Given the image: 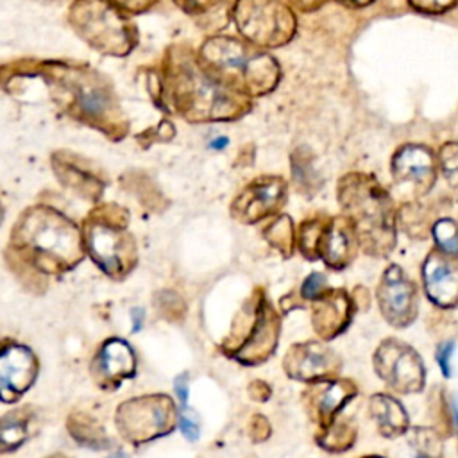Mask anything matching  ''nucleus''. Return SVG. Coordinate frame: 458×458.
Here are the masks:
<instances>
[{"label":"nucleus","instance_id":"nucleus-45","mask_svg":"<svg viewBox=\"0 0 458 458\" xmlns=\"http://www.w3.org/2000/svg\"><path fill=\"white\" fill-rule=\"evenodd\" d=\"M47 458H68V456H63V454H52V456H47Z\"/></svg>","mask_w":458,"mask_h":458},{"label":"nucleus","instance_id":"nucleus-4","mask_svg":"<svg viewBox=\"0 0 458 458\" xmlns=\"http://www.w3.org/2000/svg\"><path fill=\"white\" fill-rule=\"evenodd\" d=\"M197 59L215 81L249 98L270 93L281 79V66L270 54L231 36L206 39Z\"/></svg>","mask_w":458,"mask_h":458},{"label":"nucleus","instance_id":"nucleus-8","mask_svg":"<svg viewBox=\"0 0 458 458\" xmlns=\"http://www.w3.org/2000/svg\"><path fill=\"white\" fill-rule=\"evenodd\" d=\"M177 420L175 404L165 394L129 399L118 406L114 415L118 433L132 445H141L170 433Z\"/></svg>","mask_w":458,"mask_h":458},{"label":"nucleus","instance_id":"nucleus-37","mask_svg":"<svg viewBox=\"0 0 458 458\" xmlns=\"http://www.w3.org/2000/svg\"><path fill=\"white\" fill-rule=\"evenodd\" d=\"M268 424H267V419L261 417V415H254L252 417V422H250V435L256 442L259 440H265L268 437Z\"/></svg>","mask_w":458,"mask_h":458},{"label":"nucleus","instance_id":"nucleus-5","mask_svg":"<svg viewBox=\"0 0 458 458\" xmlns=\"http://www.w3.org/2000/svg\"><path fill=\"white\" fill-rule=\"evenodd\" d=\"M73 32L93 50L122 57L138 45V32L125 11L111 0H75L68 9Z\"/></svg>","mask_w":458,"mask_h":458},{"label":"nucleus","instance_id":"nucleus-31","mask_svg":"<svg viewBox=\"0 0 458 458\" xmlns=\"http://www.w3.org/2000/svg\"><path fill=\"white\" fill-rule=\"evenodd\" d=\"M458 0H410V5L424 14H442L453 9Z\"/></svg>","mask_w":458,"mask_h":458},{"label":"nucleus","instance_id":"nucleus-22","mask_svg":"<svg viewBox=\"0 0 458 458\" xmlns=\"http://www.w3.org/2000/svg\"><path fill=\"white\" fill-rule=\"evenodd\" d=\"M66 428L72 438L84 447L106 449L109 445V438L104 433L102 426L84 411H72L68 415Z\"/></svg>","mask_w":458,"mask_h":458},{"label":"nucleus","instance_id":"nucleus-12","mask_svg":"<svg viewBox=\"0 0 458 458\" xmlns=\"http://www.w3.org/2000/svg\"><path fill=\"white\" fill-rule=\"evenodd\" d=\"M279 335V320L270 304L261 297L256 304L254 322L242 345L233 352L234 360L243 365H258L265 361L276 349Z\"/></svg>","mask_w":458,"mask_h":458},{"label":"nucleus","instance_id":"nucleus-41","mask_svg":"<svg viewBox=\"0 0 458 458\" xmlns=\"http://www.w3.org/2000/svg\"><path fill=\"white\" fill-rule=\"evenodd\" d=\"M143 315H145V311L141 310V308H134L132 311H131V317H132V331L136 333V331H140V327H141V320H143Z\"/></svg>","mask_w":458,"mask_h":458},{"label":"nucleus","instance_id":"nucleus-33","mask_svg":"<svg viewBox=\"0 0 458 458\" xmlns=\"http://www.w3.org/2000/svg\"><path fill=\"white\" fill-rule=\"evenodd\" d=\"M324 286H326L324 276L322 274H311L302 283V295L308 297V299H317V297H320Z\"/></svg>","mask_w":458,"mask_h":458},{"label":"nucleus","instance_id":"nucleus-38","mask_svg":"<svg viewBox=\"0 0 458 458\" xmlns=\"http://www.w3.org/2000/svg\"><path fill=\"white\" fill-rule=\"evenodd\" d=\"M174 388H175V394L181 401V408H186V399H188V374L186 372L175 377Z\"/></svg>","mask_w":458,"mask_h":458},{"label":"nucleus","instance_id":"nucleus-32","mask_svg":"<svg viewBox=\"0 0 458 458\" xmlns=\"http://www.w3.org/2000/svg\"><path fill=\"white\" fill-rule=\"evenodd\" d=\"M440 161H442V168L445 170L447 175L458 174V143L451 141L445 147H442Z\"/></svg>","mask_w":458,"mask_h":458},{"label":"nucleus","instance_id":"nucleus-28","mask_svg":"<svg viewBox=\"0 0 458 458\" xmlns=\"http://www.w3.org/2000/svg\"><path fill=\"white\" fill-rule=\"evenodd\" d=\"M174 4L195 18H213L220 9L225 11V0H174Z\"/></svg>","mask_w":458,"mask_h":458},{"label":"nucleus","instance_id":"nucleus-19","mask_svg":"<svg viewBox=\"0 0 458 458\" xmlns=\"http://www.w3.org/2000/svg\"><path fill=\"white\" fill-rule=\"evenodd\" d=\"M318 344L293 345L284 358V370L290 377L311 381L320 379L331 369V354Z\"/></svg>","mask_w":458,"mask_h":458},{"label":"nucleus","instance_id":"nucleus-29","mask_svg":"<svg viewBox=\"0 0 458 458\" xmlns=\"http://www.w3.org/2000/svg\"><path fill=\"white\" fill-rule=\"evenodd\" d=\"M132 191L134 195H138L140 202L147 208V209H152V211H159L165 208V199L163 195L159 193V190L148 181V177H143V179H132Z\"/></svg>","mask_w":458,"mask_h":458},{"label":"nucleus","instance_id":"nucleus-24","mask_svg":"<svg viewBox=\"0 0 458 458\" xmlns=\"http://www.w3.org/2000/svg\"><path fill=\"white\" fill-rule=\"evenodd\" d=\"M5 261L9 263L11 270L14 272V276L23 283V286L34 293H41L47 288V283L41 276V272L30 265L27 259H23L16 250H13L11 247L5 249Z\"/></svg>","mask_w":458,"mask_h":458},{"label":"nucleus","instance_id":"nucleus-44","mask_svg":"<svg viewBox=\"0 0 458 458\" xmlns=\"http://www.w3.org/2000/svg\"><path fill=\"white\" fill-rule=\"evenodd\" d=\"M2 220H4V208H2V204H0V224H2Z\"/></svg>","mask_w":458,"mask_h":458},{"label":"nucleus","instance_id":"nucleus-26","mask_svg":"<svg viewBox=\"0 0 458 458\" xmlns=\"http://www.w3.org/2000/svg\"><path fill=\"white\" fill-rule=\"evenodd\" d=\"M292 229H293L292 220L288 216H279L277 220H274L265 229V238L270 242V245H274L281 252L290 254L292 243H293V231Z\"/></svg>","mask_w":458,"mask_h":458},{"label":"nucleus","instance_id":"nucleus-42","mask_svg":"<svg viewBox=\"0 0 458 458\" xmlns=\"http://www.w3.org/2000/svg\"><path fill=\"white\" fill-rule=\"evenodd\" d=\"M338 2H344V4H349V5H354V7H363L374 0H338Z\"/></svg>","mask_w":458,"mask_h":458},{"label":"nucleus","instance_id":"nucleus-27","mask_svg":"<svg viewBox=\"0 0 458 458\" xmlns=\"http://www.w3.org/2000/svg\"><path fill=\"white\" fill-rule=\"evenodd\" d=\"M351 390L347 383H331L327 386V390L322 394L320 403H318V411L322 417H331L335 415L342 404L347 403V399L351 397Z\"/></svg>","mask_w":458,"mask_h":458},{"label":"nucleus","instance_id":"nucleus-46","mask_svg":"<svg viewBox=\"0 0 458 458\" xmlns=\"http://www.w3.org/2000/svg\"><path fill=\"white\" fill-rule=\"evenodd\" d=\"M419 458H428V456H422V454H420V456H419Z\"/></svg>","mask_w":458,"mask_h":458},{"label":"nucleus","instance_id":"nucleus-35","mask_svg":"<svg viewBox=\"0 0 458 458\" xmlns=\"http://www.w3.org/2000/svg\"><path fill=\"white\" fill-rule=\"evenodd\" d=\"M114 5H118L122 11L131 13V14H138V13H145L148 11L157 0H111Z\"/></svg>","mask_w":458,"mask_h":458},{"label":"nucleus","instance_id":"nucleus-23","mask_svg":"<svg viewBox=\"0 0 458 458\" xmlns=\"http://www.w3.org/2000/svg\"><path fill=\"white\" fill-rule=\"evenodd\" d=\"M372 415L376 417L381 431L388 437H394L397 433H403L406 428V413L403 406L386 395H376L370 401Z\"/></svg>","mask_w":458,"mask_h":458},{"label":"nucleus","instance_id":"nucleus-3","mask_svg":"<svg viewBox=\"0 0 458 458\" xmlns=\"http://www.w3.org/2000/svg\"><path fill=\"white\" fill-rule=\"evenodd\" d=\"M39 272L59 276L84 256L82 231L48 206L27 208L11 233V245Z\"/></svg>","mask_w":458,"mask_h":458},{"label":"nucleus","instance_id":"nucleus-16","mask_svg":"<svg viewBox=\"0 0 458 458\" xmlns=\"http://www.w3.org/2000/svg\"><path fill=\"white\" fill-rule=\"evenodd\" d=\"M379 302L392 324H406L413 315V286L395 265L385 272Z\"/></svg>","mask_w":458,"mask_h":458},{"label":"nucleus","instance_id":"nucleus-14","mask_svg":"<svg viewBox=\"0 0 458 458\" xmlns=\"http://www.w3.org/2000/svg\"><path fill=\"white\" fill-rule=\"evenodd\" d=\"M52 168L59 182L86 200H98L106 188V181L93 170L91 163L77 154L57 150L50 157Z\"/></svg>","mask_w":458,"mask_h":458},{"label":"nucleus","instance_id":"nucleus-39","mask_svg":"<svg viewBox=\"0 0 458 458\" xmlns=\"http://www.w3.org/2000/svg\"><path fill=\"white\" fill-rule=\"evenodd\" d=\"M249 394H250L252 399L263 401V399L268 397V386L265 383H261V381H254V383L249 385Z\"/></svg>","mask_w":458,"mask_h":458},{"label":"nucleus","instance_id":"nucleus-18","mask_svg":"<svg viewBox=\"0 0 458 458\" xmlns=\"http://www.w3.org/2000/svg\"><path fill=\"white\" fill-rule=\"evenodd\" d=\"M383 356V363L386 372L383 374L385 381L388 379L399 390H417L422 383V367L419 356L406 347H390L386 351H379Z\"/></svg>","mask_w":458,"mask_h":458},{"label":"nucleus","instance_id":"nucleus-43","mask_svg":"<svg viewBox=\"0 0 458 458\" xmlns=\"http://www.w3.org/2000/svg\"><path fill=\"white\" fill-rule=\"evenodd\" d=\"M107 458H129L125 453H122V451H118V453H114V454H111V456H107Z\"/></svg>","mask_w":458,"mask_h":458},{"label":"nucleus","instance_id":"nucleus-9","mask_svg":"<svg viewBox=\"0 0 458 458\" xmlns=\"http://www.w3.org/2000/svg\"><path fill=\"white\" fill-rule=\"evenodd\" d=\"M342 204L351 209L360 224L372 229L385 227L388 218V197L379 184L363 174H351L340 181Z\"/></svg>","mask_w":458,"mask_h":458},{"label":"nucleus","instance_id":"nucleus-20","mask_svg":"<svg viewBox=\"0 0 458 458\" xmlns=\"http://www.w3.org/2000/svg\"><path fill=\"white\" fill-rule=\"evenodd\" d=\"M32 411L29 406L11 410L0 417V454L16 451L29 437Z\"/></svg>","mask_w":458,"mask_h":458},{"label":"nucleus","instance_id":"nucleus-7","mask_svg":"<svg viewBox=\"0 0 458 458\" xmlns=\"http://www.w3.org/2000/svg\"><path fill=\"white\" fill-rule=\"evenodd\" d=\"M82 240L91 259L111 279L120 281L136 267V240L125 233V227L88 215L82 224Z\"/></svg>","mask_w":458,"mask_h":458},{"label":"nucleus","instance_id":"nucleus-40","mask_svg":"<svg viewBox=\"0 0 458 458\" xmlns=\"http://www.w3.org/2000/svg\"><path fill=\"white\" fill-rule=\"evenodd\" d=\"M297 9L304 11V13H310V11H317L318 7L324 5L326 0H290Z\"/></svg>","mask_w":458,"mask_h":458},{"label":"nucleus","instance_id":"nucleus-13","mask_svg":"<svg viewBox=\"0 0 458 458\" xmlns=\"http://www.w3.org/2000/svg\"><path fill=\"white\" fill-rule=\"evenodd\" d=\"M134 374L136 356L125 340H106L91 360V376L102 388H116L123 379H129Z\"/></svg>","mask_w":458,"mask_h":458},{"label":"nucleus","instance_id":"nucleus-34","mask_svg":"<svg viewBox=\"0 0 458 458\" xmlns=\"http://www.w3.org/2000/svg\"><path fill=\"white\" fill-rule=\"evenodd\" d=\"M179 428L182 431V435L188 438V440H197L199 437V424L193 420V415H190L186 411V408H181V413H179Z\"/></svg>","mask_w":458,"mask_h":458},{"label":"nucleus","instance_id":"nucleus-30","mask_svg":"<svg viewBox=\"0 0 458 458\" xmlns=\"http://www.w3.org/2000/svg\"><path fill=\"white\" fill-rule=\"evenodd\" d=\"M433 234L442 250L458 254V227L453 220H438L433 227Z\"/></svg>","mask_w":458,"mask_h":458},{"label":"nucleus","instance_id":"nucleus-6","mask_svg":"<svg viewBox=\"0 0 458 458\" xmlns=\"http://www.w3.org/2000/svg\"><path fill=\"white\" fill-rule=\"evenodd\" d=\"M233 20L245 41L265 48L286 45L297 29L293 11L281 0H236Z\"/></svg>","mask_w":458,"mask_h":458},{"label":"nucleus","instance_id":"nucleus-36","mask_svg":"<svg viewBox=\"0 0 458 458\" xmlns=\"http://www.w3.org/2000/svg\"><path fill=\"white\" fill-rule=\"evenodd\" d=\"M453 349H454V342L449 340V342H444L440 347H438V352H437V360H438V365L444 372V376H449L451 374V356H453Z\"/></svg>","mask_w":458,"mask_h":458},{"label":"nucleus","instance_id":"nucleus-17","mask_svg":"<svg viewBox=\"0 0 458 458\" xmlns=\"http://www.w3.org/2000/svg\"><path fill=\"white\" fill-rule=\"evenodd\" d=\"M426 292L431 301L440 306H454L458 302V267L454 261L433 254L424 267Z\"/></svg>","mask_w":458,"mask_h":458},{"label":"nucleus","instance_id":"nucleus-21","mask_svg":"<svg viewBox=\"0 0 458 458\" xmlns=\"http://www.w3.org/2000/svg\"><path fill=\"white\" fill-rule=\"evenodd\" d=\"M351 247H352V236L349 227L344 222L335 220L326 227L318 250L324 254L326 261L331 267H344V263L347 261V256L351 254Z\"/></svg>","mask_w":458,"mask_h":458},{"label":"nucleus","instance_id":"nucleus-15","mask_svg":"<svg viewBox=\"0 0 458 458\" xmlns=\"http://www.w3.org/2000/svg\"><path fill=\"white\" fill-rule=\"evenodd\" d=\"M392 174L397 182L411 184L417 190L426 191L431 188L437 175L435 156L424 145L408 143L394 154Z\"/></svg>","mask_w":458,"mask_h":458},{"label":"nucleus","instance_id":"nucleus-10","mask_svg":"<svg viewBox=\"0 0 458 458\" xmlns=\"http://www.w3.org/2000/svg\"><path fill=\"white\" fill-rule=\"evenodd\" d=\"M286 199V182L281 177H258L233 200L231 215L242 224H256L276 213Z\"/></svg>","mask_w":458,"mask_h":458},{"label":"nucleus","instance_id":"nucleus-1","mask_svg":"<svg viewBox=\"0 0 458 458\" xmlns=\"http://www.w3.org/2000/svg\"><path fill=\"white\" fill-rule=\"evenodd\" d=\"M163 100L188 122H231L247 114L250 98L215 81L184 47H170L163 63Z\"/></svg>","mask_w":458,"mask_h":458},{"label":"nucleus","instance_id":"nucleus-25","mask_svg":"<svg viewBox=\"0 0 458 458\" xmlns=\"http://www.w3.org/2000/svg\"><path fill=\"white\" fill-rule=\"evenodd\" d=\"M154 306L168 322H182L186 315V302L172 290H161L154 295Z\"/></svg>","mask_w":458,"mask_h":458},{"label":"nucleus","instance_id":"nucleus-2","mask_svg":"<svg viewBox=\"0 0 458 458\" xmlns=\"http://www.w3.org/2000/svg\"><path fill=\"white\" fill-rule=\"evenodd\" d=\"M39 75L52 89L55 102L72 118L120 140L127 132V120L113 84L100 72L63 61H45Z\"/></svg>","mask_w":458,"mask_h":458},{"label":"nucleus","instance_id":"nucleus-11","mask_svg":"<svg viewBox=\"0 0 458 458\" xmlns=\"http://www.w3.org/2000/svg\"><path fill=\"white\" fill-rule=\"evenodd\" d=\"M38 376L34 352L13 340H0V401L16 403Z\"/></svg>","mask_w":458,"mask_h":458}]
</instances>
